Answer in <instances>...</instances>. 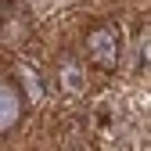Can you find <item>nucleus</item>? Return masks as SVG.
<instances>
[{
    "label": "nucleus",
    "instance_id": "1",
    "mask_svg": "<svg viewBox=\"0 0 151 151\" xmlns=\"http://www.w3.org/2000/svg\"><path fill=\"white\" fill-rule=\"evenodd\" d=\"M83 54L93 68L101 72H115L119 58H122V32L115 22H97L86 29V40H83Z\"/></svg>",
    "mask_w": 151,
    "mask_h": 151
},
{
    "label": "nucleus",
    "instance_id": "3",
    "mask_svg": "<svg viewBox=\"0 0 151 151\" xmlns=\"http://www.w3.org/2000/svg\"><path fill=\"white\" fill-rule=\"evenodd\" d=\"M22 111H25V97L18 90L14 79H0V133H11V129L22 122Z\"/></svg>",
    "mask_w": 151,
    "mask_h": 151
},
{
    "label": "nucleus",
    "instance_id": "2",
    "mask_svg": "<svg viewBox=\"0 0 151 151\" xmlns=\"http://www.w3.org/2000/svg\"><path fill=\"white\" fill-rule=\"evenodd\" d=\"M29 36V11L18 0H0V43L22 47Z\"/></svg>",
    "mask_w": 151,
    "mask_h": 151
},
{
    "label": "nucleus",
    "instance_id": "4",
    "mask_svg": "<svg viewBox=\"0 0 151 151\" xmlns=\"http://www.w3.org/2000/svg\"><path fill=\"white\" fill-rule=\"evenodd\" d=\"M58 79H61V86H65L68 93H83V90H86V79H83V68L76 65L72 58H65V65H61V72H58Z\"/></svg>",
    "mask_w": 151,
    "mask_h": 151
}]
</instances>
